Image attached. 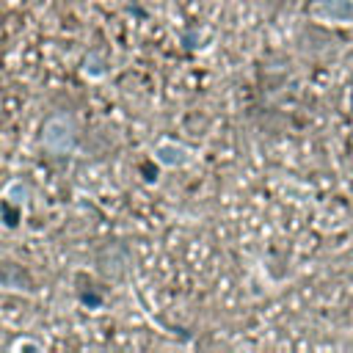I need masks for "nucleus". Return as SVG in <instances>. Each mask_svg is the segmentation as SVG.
<instances>
[{
  "label": "nucleus",
  "instance_id": "f257e3e1",
  "mask_svg": "<svg viewBox=\"0 0 353 353\" xmlns=\"http://www.w3.org/2000/svg\"><path fill=\"white\" fill-rule=\"evenodd\" d=\"M77 143V127L69 116L63 113H55V116H47L41 130H39V146L52 154V157H63L74 149Z\"/></svg>",
  "mask_w": 353,
  "mask_h": 353
}]
</instances>
